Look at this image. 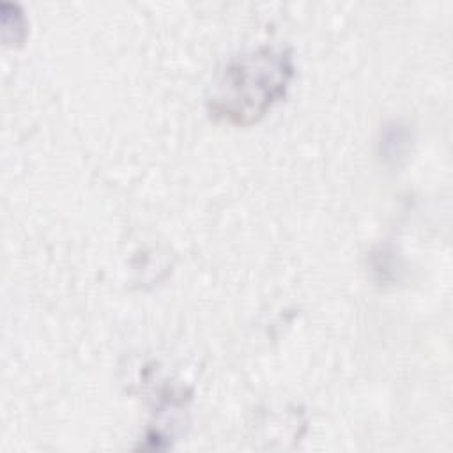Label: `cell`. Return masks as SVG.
I'll return each instance as SVG.
<instances>
[{
    "instance_id": "obj_1",
    "label": "cell",
    "mask_w": 453,
    "mask_h": 453,
    "mask_svg": "<svg viewBox=\"0 0 453 453\" xmlns=\"http://www.w3.org/2000/svg\"><path fill=\"white\" fill-rule=\"evenodd\" d=\"M288 46L264 44L232 57L207 90L205 106L218 122L250 126L280 103L294 80Z\"/></svg>"
}]
</instances>
